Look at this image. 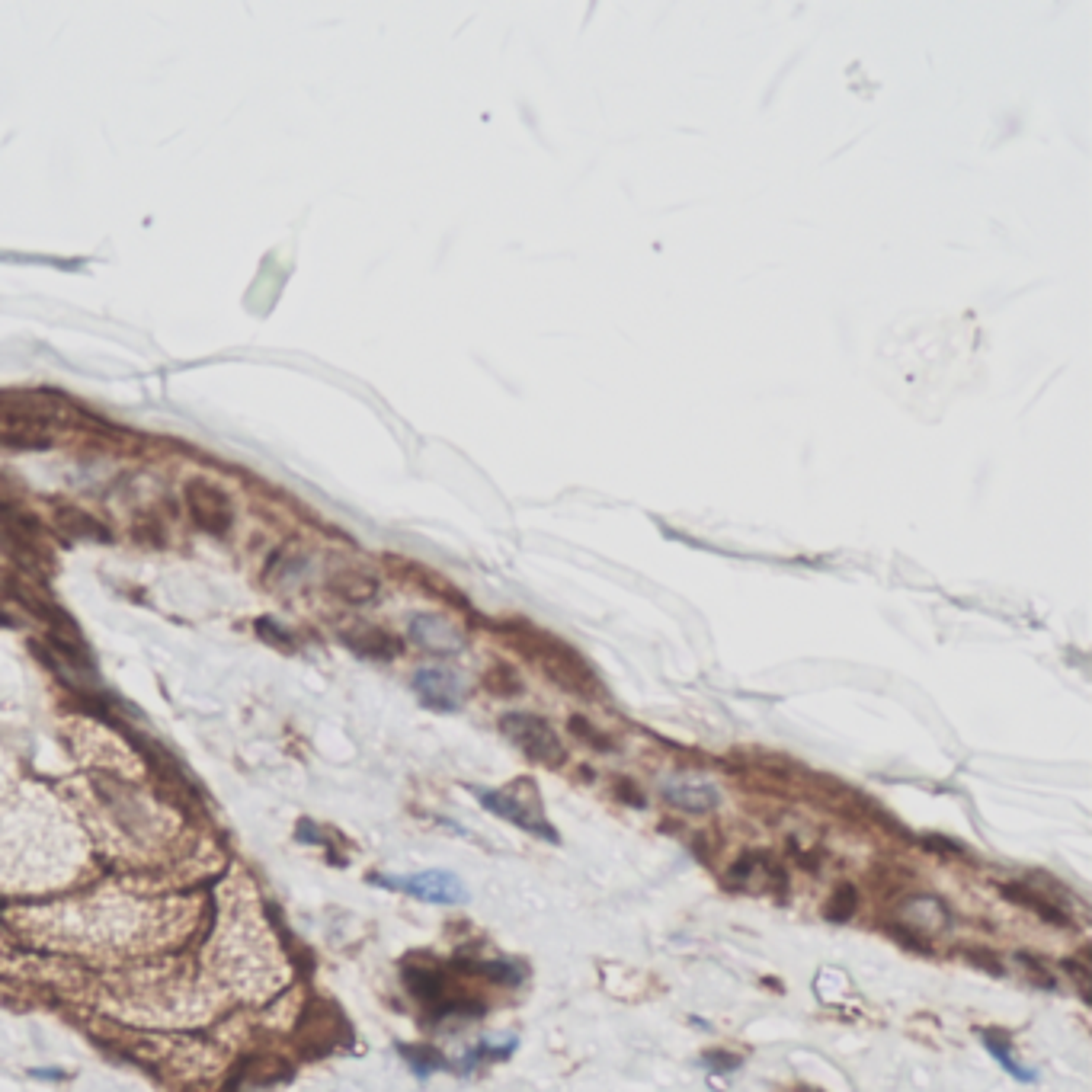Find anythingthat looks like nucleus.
<instances>
[{"label":"nucleus","instance_id":"f257e3e1","mask_svg":"<svg viewBox=\"0 0 1092 1092\" xmlns=\"http://www.w3.org/2000/svg\"><path fill=\"white\" fill-rule=\"evenodd\" d=\"M475 795L481 801V808L490 811L493 818L513 823L516 830L532 833L542 843H561L558 830L551 826L545 804H542V791L532 778H516L503 788H475Z\"/></svg>","mask_w":1092,"mask_h":1092},{"label":"nucleus","instance_id":"f03ea898","mask_svg":"<svg viewBox=\"0 0 1092 1092\" xmlns=\"http://www.w3.org/2000/svg\"><path fill=\"white\" fill-rule=\"evenodd\" d=\"M59 430V404L42 398H0V445L49 449Z\"/></svg>","mask_w":1092,"mask_h":1092},{"label":"nucleus","instance_id":"7ed1b4c3","mask_svg":"<svg viewBox=\"0 0 1092 1092\" xmlns=\"http://www.w3.org/2000/svg\"><path fill=\"white\" fill-rule=\"evenodd\" d=\"M500 734L523 756H528V760L538 763V766L561 769L567 760V750L555 734V728H551L545 718L528 715V711H510V715H503L500 718Z\"/></svg>","mask_w":1092,"mask_h":1092},{"label":"nucleus","instance_id":"20e7f679","mask_svg":"<svg viewBox=\"0 0 1092 1092\" xmlns=\"http://www.w3.org/2000/svg\"><path fill=\"white\" fill-rule=\"evenodd\" d=\"M372 884L398 894H407L413 901L423 903H436V906H458L468 901V888L465 881L455 875V871L445 868H427V871H413V875H369Z\"/></svg>","mask_w":1092,"mask_h":1092},{"label":"nucleus","instance_id":"39448f33","mask_svg":"<svg viewBox=\"0 0 1092 1092\" xmlns=\"http://www.w3.org/2000/svg\"><path fill=\"white\" fill-rule=\"evenodd\" d=\"M0 542L10 551V558L20 561L26 570L49 567V551H45L36 516L22 513L14 503H0Z\"/></svg>","mask_w":1092,"mask_h":1092},{"label":"nucleus","instance_id":"423d86ee","mask_svg":"<svg viewBox=\"0 0 1092 1092\" xmlns=\"http://www.w3.org/2000/svg\"><path fill=\"white\" fill-rule=\"evenodd\" d=\"M183 497H187L189 520L199 525L202 532L225 535L228 528H231V523H234L231 500H228V493L222 487H215L212 481L192 478L187 484V490H183Z\"/></svg>","mask_w":1092,"mask_h":1092},{"label":"nucleus","instance_id":"0eeeda50","mask_svg":"<svg viewBox=\"0 0 1092 1092\" xmlns=\"http://www.w3.org/2000/svg\"><path fill=\"white\" fill-rule=\"evenodd\" d=\"M660 795L666 804L686 814H711L721 808V788L705 776L676 773L660 781Z\"/></svg>","mask_w":1092,"mask_h":1092},{"label":"nucleus","instance_id":"6e6552de","mask_svg":"<svg viewBox=\"0 0 1092 1092\" xmlns=\"http://www.w3.org/2000/svg\"><path fill=\"white\" fill-rule=\"evenodd\" d=\"M728 878L737 891L750 894H778L788 888V878L778 868V861L769 853H760V849H750V853H743L734 861Z\"/></svg>","mask_w":1092,"mask_h":1092},{"label":"nucleus","instance_id":"1a4fd4ad","mask_svg":"<svg viewBox=\"0 0 1092 1092\" xmlns=\"http://www.w3.org/2000/svg\"><path fill=\"white\" fill-rule=\"evenodd\" d=\"M901 919L906 929H913V933H942V929L951 926V910L945 906V901L939 898H929V894H919V898H910L903 906H901Z\"/></svg>","mask_w":1092,"mask_h":1092},{"label":"nucleus","instance_id":"9d476101","mask_svg":"<svg viewBox=\"0 0 1092 1092\" xmlns=\"http://www.w3.org/2000/svg\"><path fill=\"white\" fill-rule=\"evenodd\" d=\"M413 689L420 693L423 705H430L436 711H452L458 708V698H462V686L452 673L445 670H423L413 680Z\"/></svg>","mask_w":1092,"mask_h":1092},{"label":"nucleus","instance_id":"9b49d317","mask_svg":"<svg viewBox=\"0 0 1092 1092\" xmlns=\"http://www.w3.org/2000/svg\"><path fill=\"white\" fill-rule=\"evenodd\" d=\"M410 635L417 644H423V648L436 651V653H449V651L462 648V635H458L445 618H436V615H417L413 618Z\"/></svg>","mask_w":1092,"mask_h":1092},{"label":"nucleus","instance_id":"f8f14e48","mask_svg":"<svg viewBox=\"0 0 1092 1092\" xmlns=\"http://www.w3.org/2000/svg\"><path fill=\"white\" fill-rule=\"evenodd\" d=\"M1003 894L1013 903H1019V906H1026V910H1031V913H1038L1041 919H1048V923H1054V926H1064L1067 916L1064 910H1061V903H1054L1048 894H1041L1038 888H1034V884H1029V881H1019V884H1003Z\"/></svg>","mask_w":1092,"mask_h":1092},{"label":"nucleus","instance_id":"ddd939ff","mask_svg":"<svg viewBox=\"0 0 1092 1092\" xmlns=\"http://www.w3.org/2000/svg\"><path fill=\"white\" fill-rule=\"evenodd\" d=\"M55 525H59L64 535L80 538V542H106L109 538L106 525L97 523L94 516L77 510V507H59V513H55Z\"/></svg>","mask_w":1092,"mask_h":1092},{"label":"nucleus","instance_id":"4468645a","mask_svg":"<svg viewBox=\"0 0 1092 1092\" xmlns=\"http://www.w3.org/2000/svg\"><path fill=\"white\" fill-rule=\"evenodd\" d=\"M330 590L347 603H369L378 593V580L362 570H340L330 577Z\"/></svg>","mask_w":1092,"mask_h":1092},{"label":"nucleus","instance_id":"2eb2a0df","mask_svg":"<svg viewBox=\"0 0 1092 1092\" xmlns=\"http://www.w3.org/2000/svg\"><path fill=\"white\" fill-rule=\"evenodd\" d=\"M981 1038H984V1044H987V1051H990L996 1061H999V1067H1003V1071L1009 1073V1076H1016L1019 1083H1034V1071H1029V1067H1022L1016 1057H1013V1044H1009V1038L1003 1031H996V1029H987V1031H981Z\"/></svg>","mask_w":1092,"mask_h":1092},{"label":"nucleus","instance_id":"dca6fc26","mask_svg":"<svg viewBox=\"0 0 1092 1092\" xmlns=\"http://www.w3.org/2000/svg\"><path fill=\"white\" fill-rule=\"evenodd\" d=\"M347 644L353 651L365 653V657H375V660H385V657H395L400 651V644L388 635V631H378V628H359V631H350L347 635Z\"/></svg>","mask_w":1092,"mask_h":1092},{"label":"nucleus","instance_id":"f3484780","mask_svg":"<svg viewBox=\"0 0 1092 1092\" xmlns=\"http://www.w3.org/2000/svg\"><path fill=\"white\" fill-rule=\"evenodd\" d=\"M856 910H859V891L853 888V884H839V888L830 894V901H826L823 916L830 919V923L843 926L856 916Z\"/></svg>","mask_w":1092,"mask_h":1092},{"label":"nucleus","instance_id":"a211bd4d","mask_svg":"<svg viewBox=\"0 0 1092 1092\" xmlns=\"http://www.w3.org/2000/svg\"><path fill=\"white\" fill-rule=\"evenodd\" d=\"M400 1054H404V1061L413 1067V1073L417 1076H430V1073L442 1071L445 1067V1061L433 1048H404Z\"/></svg>","mask_w":1092,"mask_h":1092},{"label":"nucleus","instance_id":"6ab92c4d","mask_svg":"<svg viewBox=\"0 0 1092 1092\" xmlns=\"http://www.w3.org/2000/svg\"><path fill=\"white\" fill-rule=\"evenodd\" d=\"M513 1048H516V1038H510L507 1044H478L475 1051H468V1057H465V1071H475L478 1064H484V1061H507V1057L513 1054Z\"/></svg>","mask_w":1092,"mask_h":1092},{"label":"nucleus","instance_id":"aec40b11","mask_svg":"<svg viewBox=\"0 0 1092 1092\" xmlns=\"http://www.w3.org/2000/svg\"><path fill=\"white\" fill-rule=\"evenodd\" d=\"M702 1064L708 1067L711 1073H731L734 1067H737L740 1061L734 1054H724V1051H711V1054H705L702 1057Z\"/></svg>","mask_w":1092,"mask_h":1092},{"label":"nucleus","instance_id":"412c9836","mask_svg":"<svg viewBox=\"0 0 1092 1092\" xmlns=\"http://www.w3.org/2000/svg\"><path fill=\"white\" fill-rule=\"evenodd\" d=\"M615 795L622 798V804H635V808H644V795L638 791V785H628V781H618V785H615Z\"/></svg>","mask_w":1092,"mask_h":1092},{"label":"nucleus","instance_id":"4be33fe9","mask_svg":"<svg viewBox=\"0 0 1092 1092\" xmlns=\"http://www.w3.org/2000/svg\"><path fill=\"white\" fill-rule=\"evenodd\" d=\"M1067 971H1071V974L1076 977V987H1079V990H1083V996H1086L1089 971H1086V968H1083V964H1079V961H1067Z\"/></svg>","mask_w":1092,"mask_h":1092}]
</instances>
